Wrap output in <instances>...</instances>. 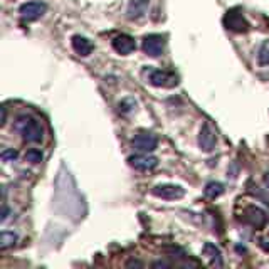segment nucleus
I'll return each instance as SVG.
<instances>
[{
    "label": "nucleus",
    "mask_w": 269,
    "mask_h": 269,
    "mask_svg": "<svg viewBox=\"0 0 269 269\" xmlns=\"http://www.w3.org/2000/svg\"><path fill=\"white\" fill-rule=\"evenodd\" d=\"M46 11H47V6L44 2H26L19 7V14H21V17L24 19V21H29V22L41 19L46 14Z\"/></svg>",
    "instance_id": "nucleus-6"
},
{
    "label": "nucleus",
    "mask_w": 269,
    "mask_h": 269,
    "mask_svg": "<svg viewBox=\"0 0 269 269\" xmlns=\"http://www.w3.org/2000/svg\"><path fill=\"white\" fill-rule=\"evenodd\" d=\"M71 46H73L74 53H76L78 56H81V58H88L94 49L93 42L84 36H73V39H71Z\"/></svg>",
    "instance_id": "nucleus-12"
},
{
    "label": "nucleus",
    "mask_w": 269,
    "mask_h": 269,
    "mask_svg": "<svg viewBox=\"0 0 269 269\" xmlns=\"http://www.w3.org/2000/svg\"><path fill=\"white\" fill-rule=\"evenodd\" d=\"M141 49L150 58H160L165 51V37L160 34H150L143 39Z\"/></svg>",
    "instance_id": "nucleus-3"
},
{
    "label": "nucleus",
    "mask_w": 269,
    "mask_h": 269,
    "mask_svg": "<svg viewBox=\"0 0 269 269\" xmlns=\"http://www.w3.org/2000/svg\"><path fill=\"white\" fill-rule=\"evenodd\" d=\"M153 267H168V262H165V261H157V262H153Z\"/></svg>",
    "instance_id": "nucleus-22"
},
{
    "label": "nucleus",
    "mask_w": 269,
    "mask_h": 269,
    "mask_svg": "<svg viewBox=\"0 0 269 269\" xmlns=\"http://www.w3.org/2000/svg\"><path fill=\"white\" fill-rule=\"evenodd\" d=\"M204 193L207 199H217V197H220L224 193V185L220 182H210L205 185Z\"/></svg>",
    "instance_id": "nucleus-15"
},
{
    "label": "nucleus",
    "mask_w": 269,
    "mask_h": 269,
    "mask_svg": "<svg viewBox=\"0 0 269 269\" xmlns=\"http://www.w3.org/2000/svg\"><path fill=\"white\" fill-rule=\"evenodd\" d=\"M152 193L163 200H177L185 195V188H182L180 185H173V183H162V185H155L152 188Z\"/></svg>",
    "instance_id": "nucleus-4"
},
{
    "label": "nucleus",
    "mask_w": 269,
    "mask_h": 269,
    "mask_svg": "<svg viewBox=\"0 0 269 269\" xmlns=\"http://www.w3.org/2000/svg\"><path fill=\"white\" fill-rule=\"evenodd\" d=\"M224 24L229 31L239 32V34L249 31V22L246 21V17H244L239 11H229L227 14H225Z\"/></svg>",
    "instance_id": "nucleus-7"
},
{
    "label": "nucleus",
    "mask_w": 269,
    "mask_h": 269,
    "mask_svg": "<svg viewBox=\"0 0 269 269\" xmlns=\"http://www.w3.org/2000/svg\"><path fill=\"white\" fill-rule=\"evenodd\" d=\"M244 220H246L247 224H251L252 227L259 229L266 224V212H264L262 209H259V207H256V205H251L244 210Z\"/></svg>",
    "instance_id": "nucleus-10"
},
{
    "label": "nucleus",
    "mask_w": 269,
    "mask_h": 269,
    "mask_svg": "<svg viewBox=\"0 0 269 269\" xmlns=\"http://www.w3.org/2000/svg\"><path fill=\"white\" fill-rule=\"evenodd\" d=\"M150 0H130L128 9H126V17L130 21H136V19H141L148 11Z\"/></svg>",
    "instance_id": "nucleus-13"
},
{
    "label": "nucleus",
    "mask_w": 269,
    "mask_h": 269,
    "mask_svg": "<svg viewBox=\"0 0 269 269\" xmlns=\"http://www.w3.org/2000/svg\"><path fill=\"white\" fill-rule=\"evenodd\" d=\"M136 108V101L135 100H131V98H126V100H123L120 103V111L121 113H130V111H133Z\"/></svg>",
    "instance_id": "nucleus-19"
},
{
    "label": "nucleus",
    "mask_w": 269,
    "mask_h": 269,
    "mask_svg": "<svg viewBox=\"0 0 269 269\" xmlns=\"http://www.w3.org/2000/svg\"><path fill=\"white\" fill-rule=\"evenodd\" d=\"M257 61L261 66H269V41H264L257 53Z\"/></svg>",
    "instance_id": "nucleus-17"
},
{
    "label": "nucleus",
    "mask_w": 269,
    "mask_h": 269,
    "mask_svg": "<svg viewBox=\"0 0 269 269\" xmlns=\"http://www.w3.org/2000/svg\"><path fill=\"white\" fill-rule=\"evenodd\" d=\"M17 234L16 232H9V230H4L0 234V249H9L12 247L14 244L17 242Z\"/></svg>",
    "instance_id": "nucleus-16"
},
{
    "label": "nucleus",
    "mask_w": 269,
    "mask_h": 269,
    "mask_svg": "<svg viewBox=\"0 0 269 269\" xmlns=\"http://www.w3.org/2000/svg\"><path fill=\"white\" fill-rule=\"evenodd\" d=\"M9 215H11V209H9V207L4 204V207H2V217H0V222H6V220L9 219Z\"/></svg>",
    "instance_id": "nucleus-21"
},
{
    "label": "nucleus",
    "mask_w": 269,
    "mask_h": 269,
    "mask_svg": "<svg viewBox=\"0 0 269 269\" xmlns=\"http://www.w3.org/2000/svg\"><path fill=\"white\" fill-rule=\"evenodd\" d=\"M14 130L17 133L22 135V140L27 141V143H39L44 138V128L36 118L32 116H19L16 125H14Z\"/></svg>",
    "instance_id": "nucleus-1"
},
{
    "label": "nucleus",
    "mask_w": 269,
    "mask_h": 269,
    "mask_svg": "<svg viewBox=\"0 0 269 269\" xmlns=\"http://www.w3.org/2000/svg\"><path fill=\"white\" fill-rule=\"evenodd\" d=\"M6 118H7V111H6V108H2V125L6 123Z\"/></svg>",
    "instance_id": "nucleus-23"
},
{
    "label": "nucleus",
    "mask_w": 269,
    "mask_h": 269,
    "mask_svg": "<svg viewBox=\"0 0 269 269\" xmlns=\"http://www.w3.org/2000/svg\"><path fill=\"white\" fill-rule=\"evenodd\" d=\"M264 183H266V187H267V190H269V172L264 175Z\"/></svg>",
    "instance_id": "nucleus-24"
},
{
    "label": "nucleus",
    "mask_w": 269,
    "mask_h": 269,
    "mask_svg": "<svg viewBox=\"0 0 269 269\" xmlns=\"http://www.w3.org/2000/svg\"><path fill=\"white\" fill-rule=\"evenodd\" d=\"M26 160H27L29 163H41V162H42V152H41V150H37V148L27 150Z\"/></svg>",
    "instance_id": "nucleus-18"
},
{
    "label": "nucleus",
    "mask_w": 269,
    "mask_h": 269,
    "mask_svg": "<svg viewBox=\"0 0 269 269\" xmlns=\"http://www.w3.org/2000/svg\"><path fill=\"white\" fill-rule=\"evenodd\" d=\"M215 143H217V140H215L214 130H212V126L205 121V123L202 125L200 133H199V146H200V150H202V152H212V150L215 148Z\"/></svg>",
    "instance_id": "nucleus-9"
},
{
    "label": "nucleus",
    "mask_w": 269,
    "mask_h": 269,
    "mask_svg": "<svg viewBox=\"0 0 269 269\" xmlns=\"http://www.w3.org/2000/svg\"><path fill=\"white\" fill-rule=\"evenodd\" d=\"M130 167H133L135 170H140V172H148V170H153L158 165V158L152 157L148 153H141V155H133V157L128 158Z\"/></svg>",
    "instance_id": "nucleus-8"
},
{
    "label": "nucleus",
    "mask_w": 269,
    "mask_h": 269,
    "mask_svg": "<svg viewBox=\"0 0 269 269\" xmlns=\"http://www.w3.org/2000/svg\"><path fill=\"white\" fill-rule=\"evenodd\" d=\"M204 252H205V256H209L212 259V264L214 266H222V257H220V251H219V247H215V244H212V242H205L204 244Z\"/></svg>",
    "instance_id": "nucleus-14"
},
{
    "label": "nucleus",
    "mask_w": 269,
    "mask_h": 269,
    "mask_svg": "<svg viewBox=\"0 0 269 269\" xmlns=\"http://www.w3.org/2000/svg\"><path fill=\"white\" fill-rule=\"evenodd\" d=\"M128 266H143V264L138 262V261H130V262H128Z\"/></svg>",
    "instance_id": "nucleus-25"
},
{
    "label": "nucleus",
    "mask_w": 269,
    "mask_h": 269,
    "mask_svg": "<svg viewBox=\"0 0 269 269\" xmlns=\"http://www.w3.org/2000/svg\"><path fill=\"white\" fill-rule=\"evenodd\" d=\"M113 49H115L118 54H123V56L131 54L136 49L135 39L131 36H126V34L118 36L113 39Z\"/></svg>",
    "instance_id": "nucleus-11"
},
{
    "label": "nucleus",
    "mask_w": 269,
    "mask_h": 269,
    "mask_svg": "<svg viewBox=\"0 0 269 269\" xmlns=\"http://www.w3.org/2000/svg\"><path fill=\"white\" fill-rule=\"evenodd\" d=\"M148 81L150 84H153V86H157V88H175L178 84L175 74L167 73V71H160V69L150 71Z\"/></svg>",
    "instance_id": "nucleus-5"
},
{
    "label": "nucleus",
    "mask_w": 269,
    "mask_h": 269,
    "mask_svg": "<svg viewBox=\"0 0 269 269\" xmlns=\"http://www.w3.org/2000/svg\"><path fill=\"white\" fill-rule=\"evenodd\" d=\"M17 157H19V153L14 148H7L0 153V158H2V162H6V163L14 162V160H17Z\"/></svg>",
    "instance_id": "nucleus-20"
},
{
    "label": "nucleus",
    "mask_w": 269,
    "mask_h": 269,
    "mask_svg": "<svg viewBox=\"0 0 269 269\" xmlns=\"http://www.w3.org/2000/svg\"><path fill=\"white\" fill-rule=\"evenodd\" d=\"M131 146H133L136 152L152 153L157 150L158 140L153 133H148V131H140V133L135 135V138L131 140Z\"/></svg>",
    "instance_id": "nucleus-2"
}]
</instances>
